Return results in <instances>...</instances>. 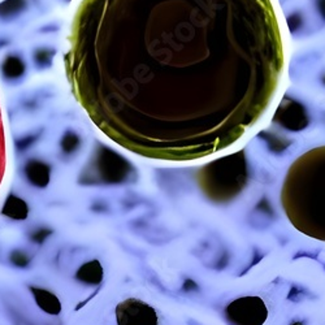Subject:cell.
<instances>
[{
  "mask_svg": "<svg viewBox=\"0 0 325 325\" xmlns=\"http://www.w3.org/2000/svg\"><path fill=\"white\" fill-rule=\"evenodd\" d=\"M65 69L113 142L194 160L266 115L282 78V29L272 0H82Z\"/></svg>",
  "mask_w": 325,
  "mask_h": 325,
  "instance_id": "6da1fadb",
  "label": "cell"
},
{
  "mask_svg": "<svg viewBox=\"0 0 325 325\" xmlns=\"http://www.w3.org/2000/svg\"><path fill=\"white\" fill-rule=\"evenodd\" d=\"M281 202L295 229L325 242V150L299 157L287 175Z\"/></svg>",
  "mask_w": 325,
  "mask_h": 325,
  "instance_id": "7a4b0ae2",
  "label": "cell"
},
{
  "mask_svg": "<svg viewBox=\"0 0 325 325\" xmlns=\"http://www.w3.org/2000/svg\"><path fill=\"white\" fill-rule=\"evenodd\" d=\"M246 176L242 155H232L207 165L200 176V186L206 195L215 202H228L241 192Z\"/></svg>",
  "mask_w": 325,
  "mask_h": 325,
  "instance_id": "3957f363",
  "label": "cell"
},
{
  "mask_svg": "<svg viewBox=\"0 0 325 325\" xmlns=\"http://www.w3.org/2000/svg\"><path fill=\"white\" fill-rule=\"evenodd\" d=\"M268 308L260 297H242L228 304L224 315L228 325H264Z\"/></svg>",
  "mask_w": 325,
  "mask_h": 325,
  "instance_id": "277c9868",
  "label": "cell"
},
{
  "mask_svg": "<svg viewBox=\"0 0 325 325\" xmlns=\"http://www.w3.org/2000/svg\"><path fill=\"white\" fill-rule=\"evenodd\" d=\"M116 320L117 325H159L156 311L137 298H129L117 304Z\"/></svg>",
  "mask_w": 325,
  "mask_h": 325,
  "instance_id": "5b68a950",
  "label": "cell"
},
{
  "mask_svg": "<svg viewBox=\"0 0 325 325\" xmlns=\"http://www.w3.org/2000/svg\"><path fill=\"white\" fill-rule=\"evenodd\" d=\"M281 120L280 123L287 126V129H303V126L307 124V117L304 115L303 108L301 105L290 103L289 105H282L280 108Z\"/></svg>",
  "mask_w": 325,
  "mask_h": 325,
  "instance_id": "8992f818",
  "label": "cell"
},
{
  "mask_svg": "<svg viewBox=\"0 0 325 325\" xmlns=\"http://www.w3.org/2000/svg\"><path fill=\"white\" fill-rule=\"evenodd\" d=\"M30 290L34 295L37 304L43 311L49 315H59L61 312V303L55 294L46 289H39V287H32Z\"/></svg>",
  "mask_w": 325,
  "mask_h": 325,
  "instance_id": "52a82bcc",
  "label": "cell"
},
{
  "mask_svg": "<svg viewBox=\"0 0 325 325\" xmlns=\"http://www.w3.org/2000/svg\"><path fill=\"white\" fill-rule=\"evenodd\" d=\"M76 277L81 282H86L89 285H96L103 279V268L99 264V262L93 260V262L86 263V264L81 267Z\"/></svg>",
  "mask_w": 325,
  "mask_h": 325,
  "instance_id": "ba28073f",
  "label": "cell"
},
{
  "mask_svg": "<svg viewBox=\"0 0 325 325\" xmlns=\"http://www.w3.org/2000/svg\"><path fill=\"white\" fill-rule=\"evenodd\" d=\"M14 254H16V255L18 256L17 259L12 258V260H13L14 264H17V266H26V264H28L29 258H28V256H25L24 252H22V251L21 252L17 251V252H14Z\"/></svg>",
  "mask_w": 325,
  "mask_h": 325,
  "instance_id": "9c48e42d",
  "label": "cell"
},
{
  "mask_svg": "<svg viewBox=\"0 0 325 325\" xmlns=\"http://www.w3.org/2000/svg\"><path fill=\"white\" fill-rule=\"evenodd\" d=\"M4 160V136H3V126H1V116H0V169L3 165Z\"/></svg>",
  "mask_w": 325,
  "mask_h": 325,
  "instance_id": "30bf717a",
  "label": "cell"
},
{
  "mask_svg": "<svg viewBox=\"0 0 325 325\" xmlns=\"http://www.w3.org/2000/svg\"><path fill=\"white\" fill-rule=\"evenodd\" d=\"M319 5H320V11H322V14L325 16V0H319Z\"/></svg>",
  "mask_w": 325,
  "mask_h": 325,
  "instance_id": "8fae6325",
  "label": "cell"
}]
</instances>
